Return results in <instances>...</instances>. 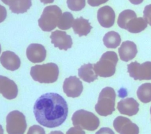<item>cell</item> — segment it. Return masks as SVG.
Here are the masks:
<instances>
[{
  "mask_svg": "<svg viewBox=\"0 0 151 134\" xmlns=\"http://www.w3.org/2000/svg\"><path fill=\"white\" fill-rule=\"evenodd\" d=\"M14 0H1V1L3 3H4L6 5H10L14 2Z\"/></svg>",
  "mask_w": 151,
  "mask_h": 134,
  "instance_id": "34",
  "label": "cell"
},
{
  "mask_svg": "<svg viewBox=\"0 0 151 134\" xmlns=\"http://www.w3.org/2000/svg\"><path fill=\"white\" fill-rule=\"evenodd\" d=\"M95 134H114V133L110 128L101 127Z\"/></svg>",
  "mask_w": 151,
  "mask_h": 134,
  "instance_id": "32",
  "label": "cell"
},
{
  "mask_svg": "<svg viewBox=\"0 0 151 134\" xmlns=\"http://www.w3.org/2000/svg\"><path fill=\"white\" fill-rule=\"evenodd\" d=\"M66 134H86L85 132L82 129L75 126L70 127L66 132Z\"/></svg>",
  "mask_w": 151,
  "mask_h": 134,
  "instance_id": "29",
  "label": "cell"
},
{
  "mask_svg": "<svg viewBox=\"0 0 151 134\" xmlns=\"http://www.w3.org/2000/svg\"><path fill=\"white\" fill-rule=\"evenodd\" d=\"M71 120L74 126L89 131L95 130L100 125L99 119L94 113L83 109L75 111Z\"/></svg>",
  "mask_w": 151,
  "mask_h": 134,
  "instance_id": "6",
  "label": "cell"
},
{
  "mask_svg": "<svg viewBox=\"0 0 151 134\" xmlns=\"http://www.w3.org/2000/svg\"><path fill=\"white\" fill-rule=\"evenodd\" d=\"M143 18L151 26V4L147 5L145 7L143 11Z\"/></svg>",
  "mask_w": 151,
  "mask_h": 134,
  "instance_id": "28",
  "label": "cell"
},
{
  "mask_svg": "<svg viewBox=\"0 0 151 134\" xmlns=\"http://www.w3.org/2000/svg\"><path fill=\"white\" fill-rule=\"evenodd\" d=\"M32 5V0H14L9 5V9L15 14L26 12Z\"/></svg>",
  "mask_w": 151,
  "mask_h": 134,
  "instance_id": "22",
  "label": "cell"
},
{
  "mask_svg": "<svg viewBox=\"0 0 151 134\" xmlns=\"http://www.w3.org/2000/svg\"><path fill=\"white\" fill-rule=\"evenodd\" d=\"M150 114H151V107H150Z\"/></svg>",
  "mask_w": 151,
  "mask_h": 134,
  "instance_id": "39",
  "label": "cell"
},
{
  "mask_svg": "<svg viewBox=\"0 0 151 134\" xmlns=\"http://www.w3.org/2000/svg\"><path fill=\"white\" fill-rule=\"evenodd\" d=\"M63 88L67 97L76 98L81 95L83 90V85L82 82L76 76H70L65 79Z\"/></svg>",
  "mask_w": 151,
  "mask_h": 134,
  "instance_id": "9",
  "label": "cell"
},
{
  "mask_svg": "<svg viewBox=\"0 0 151 134\" xmlns=\"http://www.w3.org/2000/svg\"><path fill=\"white\" fill-rule=\"evenodd\" d=\"M34 114L41 125L54 128L61 125L66 120L68 108L65 99L55 92L41 95L34 103Z\"/></svg>",
  "mask_w": 151,
  "mask_h": 134,
  "instance_id": "1",
  "label": "cell"
},
{
  "mask_svg": "<svg viewBox=\"0 0 151 134\" xmlns=\"http://www.w3.org/2000/svg\"><path fill=\"white\" fill-rule=\"evenodd\" d=\"M74 20L73 15L71 12H64L60 18L57 27L61 30H68L72 26Z\"/></svg>",
  "mask_w": 151,
  "mask_h": 134,
  "instance_id": "25",
  "label": "cell"
},
{
  "mask_svg": "<svg viewBox=\"0 0 151 134\" xmlns=\"http://www.w3.org/2000/svg\"><path fill=\"white\" fill-rule=\"evenodd\" d=\"M103 41L106 47L115 49L120 45L121 43V37L118 33L114 31H110L104 35Z\"/></svg>",
  "mask_w": 151,
  "mask_h": 134,
  "instance_id": "21",
  "label": "cell"
},
{
  "mask_svg": "<svg viewBox=\"0 0 151 134\" xmlns=\"http://www.w3.org/2000/svg\"><path fill=\"white\" fill-rule=\"evenodd\" d=\"M118 57L116 52L108 51L104 53L99 61L93 65L96 74L104 78L113 76L116 72Z\"/></svg>",
  "mask_w": 151,
  "mask_h": 134,
  "instance_id": "3",
  "label": "cell"
},
{
  "mask_svg": "<svg viewBox=\"0 0 151 134\" xmlns=\"http://www.w3.org/2000/svg\"><path fill=\"white\" fill-rule=\"evenodd\" d=\"M1 44H0V53H1Z\"/></svg>",
  "mask_w": 151,
  "mask_h": 134,
  "instance_id": "38",
  "label": "cell"
},
{
  "mask_svg": "<svg viewBox=\"0 0 151 134\" xmlns=\"http://www.w3.org/2000/svg\"><path fill=\"white\" fill-rule=\"evenodd\" d=\"M0 62L3 67L11 71L18 69L21 65V60L18 56L9 50L2 52L0 57Z\"/></svg>",
  "mask_w": 151,
  "mask_h": 134,
  "instance_id": "15",
  "label": "cell"
},
{
  "mask_svg": "<svg viewBox=\"0 0 151 134\" xmlns=\"http://www.w3.org/2000/svg\"><path fill=\"white\" fill-rule=\"evenodd\" d=\"M132 4H134V5H139L140 4H141L143 0H129Z\"/></svg>",
  "mask_w": 151,
  "mask_h": 134,
  "instance_id": "33",
  "label": "cell"
},
{
  "mask_svg": "<svg viewBox=\"0 0 151 134\" xmlns=\"http://www.w3.org/2000/svg\"><path fill=\"white\" fill-rule=\"evenodd\" d=\"M6 123L8 134H24L27 126L24 114L18 110L9 112L6 116Z\"/></svg>",
  "mask_w": 151,
  "mask_h": 134,
  "instance_id": "7",
  "label": "cell"
},
{
  "mask_svg": "<svg viewBox=\"0 0 151 134\" xmlns=\"http://www.w3.org/2000/svg\"><path fill=\"white\" fill-rule=\"evenodd\" d=\"M67 4L70 10L78 11L85 7L86 0H67Z\"/></svg>",
  "mask_w": 151,
  "mask_h": 134,
  "instance_id": "26",
  "label": "cell"
},
{
  "mask_svg": "<svg viewBox=\"0 0 151 134\" xmlns=\"http://www.w3.org/2000/svg\"><path fill=\"white\" fill-rule=\"evenodd\" d=\"M0 134H4V129L2 128V126L0 125Z\"/></svg>",
  "mask_w": 151,
  "mask_h": 134,
  "instance_id": "37",
  "label": "cell"
},
{
  "mask_svg": "<svg viewBox=\"0 0 151 134\" xmlns=\"http://www.w3.org/2000/svg\"><path fill=\"white\" fill-rule=\"evenodd\" d=\"M127 72L134 80H150L151 62L147 61L142 64L136 61L131 62L127 65Z\"/></svg>",
  "mask_w": 151,
  "mask_h": 134,
  "instance_id": "8",
  "label": "cell"
},
{
  "mask_svg": "<svg viewBox=\"0 0 151 134\" xmlns=\"http://www.w3.org/2000/svg\"><path fill=\"white\" fill-rule=\"evenodd\" d=\"M116 97V94L113 88L106 87L102 89L95 106L96 111L101 116L111 114L115 111Z\"/></svg>",
  "mask_w": 151,
  "mask_h": 134,
  "instance_id": "4",
  "label": "cell"
},
{
  "mask_svg": "<svg viewBox=\"0 0 151 134\" xmlns=\"http://www.w3.org/2000/svg\"><path fill=\"white\" fill-rule=\"evenodd\" d=\"M109 0H87L88 4L91 7H98L107 2Z\"/></svg>",
  "mask_w": 151,
  "mask_h": 134,
  "instance_id": "30",
  "label": "cell"
},
{
  "mask_svg": "<svg viewBox=\"0 0 151 134\" xmlns=\"http://www.w3.org/2000/svg\"><path fill=\"white\" fill-rule=\"evenodd\" d=\"M97 20L102 27L110 28L115 21V12L110 6L106 5L101 7L97 11Z\"/></svg>",
  "mask_w": 151,
  "mask_h": 134,
  "instance_id": "14",
  "label": "cell"
},
{
  "mask_svg": "<svg viewBox=\"0 0 151 134\" xmlns=\"http://www.w3.org/2000/svg\"><path fill=\"white\" fill-rule=\"evenodd\" d=\"M6 8L0 4V23L3 22L6 18Z\"/></svg>",
  "mask_w": 151,
  "mask_h": 134,
  "instance_id": "31",
  "label": "cell"
},
{
  "mask_svg": "<svg viewBox=\"0 0 151 134\" xmlns=\"http://www.w3.org/2000/svg\"><path fill=\"white\" fill-rule=\"evenodd\" d=\"M118 51L120 59L124 62H128L133 59L137 53L136 44L129 40L123 42Z\"/></svg>",
  "mask_w": 151,
  "mask_h": 134,
  "instance_id": "17",
  "label": "cell"
},
{
  "mask_svg": "<svg viewBox=\"0 0 151 134\" xmlns=\"http://www.w3.org/2000/svg\"><path fill=\"white\" fill-rule=\"evenodd\" d=\"M49 134H64V133L61 131L54 130V131H51Z\"/></svg>",
  "mask_w": 151,
  "mask_h": 134,
  "instance_id": "36",
  "label": "cell"
},
{
  "mask_svg": "<svg viewBox=\"0 0 151 134\" xmlns=\"http://www.w3.org/2000/svg\"><path fill=\"white\" fill-rule=\"evenodd\" d=\"M147 23L143 18H134L130 20L126 25V30L132 33H138L147 27Z\"/></svg>",
  "mask_w": 151,
  "mask_h": 134,
  "instance_id": "20",
  "label": "cell"
},
{
  "mask_svg": "<svg viewBox=\"0 0 151 134\" xmlns=\"http://www.w3.org/2000/svg\"><path fill=\"white\" fill-rule=\"evenodd\" d=\"M139 103L133 98L121 100L117 103V108L120 113L129 116L135 115L139 111Z\"/></svg>",
  "mask_w": 151,
  "mask_h": 134,
  "instance_id": "16",
  "label": "cell"
},
{
  "mask_svg": "<svg viewBox=\"0 0 151 134\" xmlns=\"http://www.w3.org/2000/svg\"><path fill=\"white\" fill-rule=\"evenodd\" d=\"M30 75L34 81L40 83H53L58 79L59 68L57 64L52 62L36 65L31 68Z\"/></svg>",
  "mask_w": 151,
  "mask_h": 134,
  "instance_id": "2",
  "label": "cell"
},
{
  "mask_svg": "<svg viewBox=\"0 0 151 134\" xmlns=\"http://www.w3.org/2000/svg\"><path fill=\"white\" fill-rule=\"evenodd\" d=\"M78 74L81 79L88 83L98 78V75L94 70L93 65L90 63L82 65L78 69Z\"/></svg>",
  "mask_w": 151,
  "mask_h": 134,
  "instance_id": "19",
  "label": "cell"
},
{
  "mask_svg": "<svg viewBox=\"0 0 151 134\" xmlns=\"http://www.w3.org/2000/svg\"><path fill=\"white\" fill-rule=\"evenodd\" d=\"M72 27L75 34H78L80 37L87 36L93 28L90 25L89 21L82 17L77 18L74 20Z\"/></svg>",
  "mask_w": 151,
  "mask_h": 134,
  "instance_id": "18",
  "label": "cell"
},
{
  "mask_svg": "<svg viewBox=\"0 0 151 134\" xmlns=\"http://www.w3.org/2000/svg\"><path fill=\"white\" fill-rule=\"evenodd\" d=\"M42 3L44 4H50V3H52L54 0H40Z\"/></svg>",
  "mask_w": 151,
  "mask_h": 134,
  "instance_id": "35",
  "label": "cell"
},
{
  "mask_svg": "<svg viewBox=\"0 0 151 134\" xmlns=\"http://www.w3.org/2000/svg\"><path fill=\"white\" fill-rule=\"evenodd\" d=\"M27 134H45V130L39 125H33L31 126Z\"/></svg>",
  "mask_w": 151,
  "mask_h": 134,
  "instance_id": "27",
  "label": "cell"
},
{
  "mask_svg": "<svg viewBox=\"0 0 151 134\" xmlns=\"http://www.w3.org/2000/svg\"><path fill=\"white\" fill-rule=\"evenodd\" d=\"M26 55L30 62L40 63L45 60L47 51L43 45L38 43H32L27 47Z\"/></svg>",
  "mask_w": 151,
  "mask_h": 134,
  "instance_id": "13",
  "label": "cell"
},
{
  "mask_svg": "<svg viewBox=\"0 0 151 134\" xmlns=\"http://www.w3.org/2000/svg\"><path fill=\"white\" fill-rule=\"evenodd\" d=\"M51 43L55 47H58L60 50H67L71 48L73 44L71 37L68 35L65 31L55 30L51 33L50 36Z\"/></svg>",
  "mask_w": 151,
  "mask_h": 134,
  "instance_id": "11",
  "label": "cell"
},
{
  "mask_svg": "<svg viewBox=\"0 0 151 134\" xmlns=\"http://www.w3.org/2000/svg\"><path fill=\"white\" fill-rule=\"evenodd\" d=\"M113 127L120 134H139L137 125L129 119L123 116H118L113 121Z\"/></svg>",
  "mask_w": 151,
  "mask_h": 134,
  "instance_id": "10",
  "label": "cell"
},
{
  "mask_svg": "<svg viewBox=\"0 0 151 134\" xmlns=\"http://www.w3.org/2000/svg\"><path fill=\"white\" fill-rule=\"evenodd\" d=\"M137 95L140 101L147 103L151 101V83H144L137 89Z\"/></svg>",
  "mask_w": 151,
  "mask_h": 134,
  "instance_id": "23",
  "label": "cell"
},
{
  "mask_svg": "<svg viewBox=\"0 0 151 134\" xmlns=\"http://www.w3.org/2000/svg\"><path fill=\"white\" fill-rule=\"evenodd\" d=\"M61 9L57 5L46 7L38 19V25L44 31H51L57 26L62 15Z\"/></svg>",
  "mask_w": 151,
  "mask_h": 134,
  "instance_id": "5",
  "label": "cell"
},
{
  "mask_svg": "<svg viewBox=\"0 0 151 134\" xmlns=\"http://www.w3.org/2000/svg\"><path fill=\"white\" fill-rule=\"evenodd\" d=\"M136 17V14L134 11L131 9L124 10L120 13L118 17L117 24L120 28L126 30L127 23L132 19Z\"/></svg>",
  "mask_w": 151,
  "mask_h": 134,
  "instance_id": "24",
  "label": "cell"
},
{
  "mask_svg": "<svg viewBox=\"0 0 151 134\" xmlns=\"http://www.w3.org/2000/svg\"><path fill=\"white\" fill-rule=\"evenodd\" d=\"M18 92V87L13 80L0 75V94L3 97L8 100H12L17 97Z\"/></svg>",
  "mask_w": 151,
  "mask_h": 134,
  "instance_id": "12",
  "label": "cell"
}]
</instances>
